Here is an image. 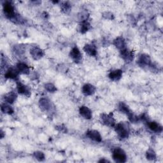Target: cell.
Returning a JSON list of instances; mask_svg holds the SVG:
<instances>
[{
    "label": "cell",
    "instance_id": "2",
    "mask_svg": "<svg viewBox=\"0 0 163 163\" xmlns=\"http://www.w3.org/2000/svg\"><path fill=\"white\" fill-rule=\"evenodd\" d=\"M3 11L7 18L10 20L15 16L17 14L15 12V8L12 3L10 2H5L3 3Z\"/></svg>",
    "mask_w": 163,
    "mask_h": 163
},
{
    "label": "cell",
    "instance_id": "8",
    "mask_svg": "<svg viewBox=\"0 0 163 163\" xmlns=\"http://www.w3.org/2000/svg\"><path fill=\"white\" fill-rule=\"evenodd\" d=\"M30 53L32 56L33 58L35 60H38L41 59L43 56V54H44L43 51L41 48L37 47H33L30 50Z\"/></svg>",
    "mask_w": 163,
    "mask_h": 163
},
{
    "label": "cell",
    "instance_id": "22",
    "mask_svg": "<svg viewBox=\"0 0 163 163\" xmlns=\"http://www.w3.org/2000/svg\"><path fill=\"white\" fill-rule=\"evenodd\" d=\"M91 28V25L86 20L82 22V24L80 26V31L82 33H85Z\"/></svg>",
    "mask_w": 163,
    "mask_h": 163
},
{
    "label": "cell",
    "instance_id": "4",
    "mask_svg": "<svg viewBox=\"0 0 163 163\" xmlns=\"http://www.w3.org/2000/svg\"><path fill=\"white\" fill-rule=\"evenodd\" d=\"M101 119L102 122L108 126L114 127L115 126V120L113 117V114H102L101 115Z\"/></svg>",
    "mask_w": 163,
    "mask_h": 163
},
{
    "label": "cell",
    "instance_id": "27",
    "mask_svg": "<svg viewBox=\"0 0 163 163\" xmlns=\"http://www.w3.org/2000/svg\"><path fill=\"white\" fill-rule=\"evenodd\" d=\"M147 157L148 159H150V160H152V159H155V152L151 149L149 150L147 152Z\"/></svg>",
    "mask_w": 163,
    "mask_h": 163
},
{
    "label": "cell",
    "instance_id": "19",
    "mask_svg": "<svg viewBox=\"0 0 163 163\" xmlns=\"http://www.w3.org/2000/svg\"><path fill=\"white\" fill-rule=\"evenodd\" d=\"M148 126L151 131L155 132H160L162 130V126L155 122H149Z\"/></svg>",
    "mask_w": 163,
    "mask_h": 163
},
{
    "label": "cell",
    "instance_id": "1",
    "mask_svg": "<svg viewBox=\"0 0 163 163\" xmlns=\"http://www.w3.org/2000/svg\"><path fill=\"white\" fill-rule=\"evenodd\" d=\"M115 130L117 133L119 137L121 139L127 138L129 137L128 125L125 123H119L115 126Z\"/></svg>",
    "mask_w": 163,
    "mask_h": 163
},
{
    "label": "cell",
    "instance_id": "9",
    "mask_svg": "<svg viewBox=\"0 0 163 163\" xmlns=\"http://www.w3.org/2000/svg\"><path fill=\"white\" fill-rule=\"evenodd\" d=\"M19 71L18 70L17 68H14L11 67L10 68L7 72L5 74V76L7 78H10V79H15L18 77V75L19 74Z\"/></svg>",
    "mask_w": 163,
    "mask_h": 163
},
{
    "label": "cell",
    "instance_id": "15",
    "mask_svg": "<svg viewBox=\"0 0 163 163\" xmlns=\"http://www.w3.org/2000/svg\"><path fill=\"white\" fill-rule=\"evenodd\" d=\"M122 76V71L121 70H114L112 71H111L109 75H108V76L109 78L114 81H117L119 80L121 77Z\"/></svg>",
    "mask_w": 163,
    "mask_h": 163
},
{
    "label": "cell",
    "instance_id": "18",
    "mask_svg": "<svg viewBox=\"0 0 163 163\" xmlns=\"http://www.w3.org/2000/svg\"><path fill=\"white\" fill-rule=\"evenodd\" d=\"M17 68L20 73L25 74V75H28L30 73V68L25 63H20L17 64Z\"/></svg>",
    "mask_w": 163,
    "mask_h": 163
},
{
    "label": "cell",
    "instance_id": "16",
    "mask_svg": "<svg viewBox=\"0 0 163 163\" xmlns=\"http://www.w3.org/2000/svg\"><path fill=\"white\" fill-rule=\"evenodd\" d=\"M40 106L45 111H48L51 108V103L47 98H42L40 100Z\"/></svg>",
    "mask_w": 163,
    "mask_h": 163
},
{
    "label": "cell",
    "instance_id": "20",
    "mask_svg": "<svg viewBox=\"0 0 163 163\" xmlns=\"http://www.w3.org/2000/svg\"><path fill=\"white\" fill-rule=\"evenodd\" d=\"M17 96V94L14 92H10L7 94L6 95H5L4 99H5V101H7V103L12 104L16 100Z\"/></svg>",
    "mask_w": 163,
    "mask_h": 163
},
{
    "label": "cell",
    "instance_id": "3",
    "mask_svg": "<svg viewBox=\"0 0 163 163\" xmlns=\"http://www.w3.org/2000/svg\"><path fill=\"white\" fill-rule=\"evenodd\" d=\"M113 157L115 161L117 162H124L126 161L127 159L126 153L120 148H117L114 150Z\"/></svg>",
    "mask_w": 163,
    "mask_h": 163
},
{
    "label": "cell",
    "instance_id": "12",
    "mask_svg": "<svg viewBox=\"0 0 163 163\" xmlns=\"http://www.w3.org/2000/svg\"><path fill=\"white\" fill-rule=\"evenodd\" d=\"M84 51L89 54V56L95 57L97 55V49L96 47L93 44H87L86 45L84 48Z\"/></svg>",
    "mask_w": 163,
    "mask_h": 163
},
{
    "label": "cell",
    "instance_id": "13",
    "mask_svg": "<svg viewBox=\"0 0 163 163\" xmlns=\"http://www.w3.org/2000/svg\"><path fill=\"white\" fill-rule=\"evenodd\" d=\"M138 63L140 66H150L151 65V59L149 56L147 54H142Z\"/></svg>",
    "mask_w": 163,
    "mask_h": 163
},
{
    "label": "cell",
    "instance_id": "24",
    "mask_svg": "<svg viewBox=\"0 0 163 163\" xmlns=\"http://www.w3.org/2000/svg\"><path fill=\"white\" fill-rule=\"evenodd\" d=\"M71 5L68 2H64L61 5V10L65 13H68L71 10Z\"/></svg>",
    "mask_w": 163,
    "mask_h": 163
},
{
    "label": "cell",
    "instance_id": "11",
    "mask_svg": "<svg viewBox=\"0 0 163 163\" xmlns=\"http://www.w3.org/2000/svg\"><path fill=\"white\" fill-rule=\"evenodd\" d=\"M121 57L127 62H131L133 59L132 51H130L128 49H122L121 52Z\"/></svg>",
    "mask_w": 163,
    "mask_h": 163
},
{
    "label": "cell",
    "instance_id": "23",
    "mask_svg": "<svg viewBox=\"0 0 163 163\" xmlns=\"http://www.w3.org/2000/svg\"><path fill=\"white\" fill-rule=\"evenodd\" d=\"M1 109H2V111L4 114H7L10 115V114H12L14 113L13 108H12L10 105H8V104H5V103H4V104H3L2 105Z\"/></svg>",
    "mask_w": 163,
    "mask_h": 163
},
{
    "label": "cell",
    "instance_id": "14",
    "mask_svg": "<svg viewBox=\"0 0 163 163\" xmlns=\"http://www.w3.org/2000/svg\"><path fill=\"white\" fill-rule=\"evenodd\" d=\"M96 91V87L91 84H86L82 87V93L86 96L93 95Z\"/></svg>",
    "mask_w": 163,
    "mask_h": 163
},
{
    "label": "cell",
    "instance_id": "7",
    "mask_svg": "<svg viewBox=\"0 0 163 163\" xmlns=\"http://www.w3.org/2000/svg\"><path fill=\"white\" fill-rule=\"evenodd\" d=\"M17 91L19 94L24 95L27 97H30V95L31 94V91H30V89L28 88V87L23 84L21 82L17 83Z\"/></svg>",
    "mask_w": 163,
    "mask_h": 163
},
{
    "label": "cell",
    "instance_id": "21",
    "mask_svg": "<svg viewBox=\"0 0 163 163\" xmlns=\"http://www.w3.org/2000/svg\"><path fill=\"white\" fill-rule=\"evenodd\" d=\"M114 45L115 46L119 49H124L125 47V41L123 38L118 37L114 40Z\"/></svg>",
    "mask_w": 163,
    "mask_h": 163
},
{
    "label": "cell",
    "instance_id": "6",
    "mask_svg": "<svg viewBox=\"0 0 163 163\" xmlns=\"http://www.w3.org/2000/svg\"><path fill=\"white\" fill-rule=\"evenodd\" d=\"M87 137L94 142H101L102 140L101 134L96 130H90L86 132Z\"/></svg>",
    "mask_w": 163,
    "mask_h": 163
},
{
    "label": "cell",
    "instance_id": "28",
    "mask_svg": "<svg viewBox=\"0 0 163 163\" xmlns=\"http://www.w3.org/2000/svg\"><path fill=\"white\" fill-rule=\"evenodd\" d=\"M34 155H35V158H37L39 160H43L44 159V158H45L44 154L42 152H35Z\"/></svg>",
    "mask_w": 163,
    "mask_h": 163
},
{
    "label": "cell",
    "instance_id": "10",
    "mask_svg": "<svg viewBox=\"0 0 163 163\" xmlns=\"http://www.w3.org/2000/svg\"><path fill=\"white\" fill-rule=\"evenodd\" d=\"M80 114L86 119H91L92 118V112L87 106H82L79 109Z\"/></svg>",
    "mask_w": 163,
    "mask_h": 163
},
{
    "label": "cell",
    "instance_id": "25",
    "mask_svg": "<svg viewBox=\"0 0 163 163\" xmlns=\"http://www.w3.org/2000/svg\"><path fill=\"white\" fill-rule=\"evenodd\" d=\"M45 87L46 90H47L49 93H54V92H56L57 90L56 87L54 86L52 84H50V83L45 84Z\"/></svg>",
    "mask_w": 163,
    "mask_h": 163
},
{
    "label": "cell",
    "instance_id": "17",
    "mask_svg": "<svg viewBox=\"0 0 163 163\" xmlns=\"http://www.w3.org/2000/svg\"><path fill=\"white\" fill-rule=\"evenodd\" d=\"M119 108L121 112H122V113L126 114L127 115H128L129 119H130L132 116L133 114L131 112V111L129 110L128 106L125 103H120L119 105Z\"/></svg>",
    "mask_w": 163,
    "mask_h": 163
},
{
    "label": "cell",
    "instance_id": "26",
    "mask_svg": "<svg viewBox=\"0 0 163 163\" xmlns=\"http://www.w3.org/2000/svg\"><path fill=\"white\" fill-rule=\"evenodd\" d=\"M88 17H89V14L86 12H82L78 15V18L80 20H81L82 22L86 21Z\"/></svg>",
    "mask_w": 163,
    "mask_h": 163
},
{
    "label": "cell",
    "instance_id": "5",
    "mask_svg": "<svg viewBox=\"0 0 163 163\" xmlns=\"http://www.w3.org/2000/svg\"><path fill=\"white\" fill-rule=\"evenodd\" d=\"M70 57L76 63H79L82 59V55L78 48V47H75L70 52Z\"/></svg>",
    "mask_w": 163,
    "mask_h": 163
}]
</instances>
